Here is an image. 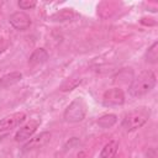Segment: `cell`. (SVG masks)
Here are the masks:
<instances>
[{
	"mask_svg": "<svg viewBox=\"0 0 158 158\" xmlns=\"http://www.w3.org/2000/svg\"><path fill=\"white\" fill-rule=\"evenodd\" d=\"M156 74L152 70H146L139 73L137 77L132 78L128 91L132 96H142L149 93L156 85Z\"/></svg>",
	"mask_w": 158,
	"mask_h": 158,
	"instance_id": "cell-1",
	"label": "cell"
},
{
	"mask_svg": "<svg viewBox=\"0 0 158 158\" xmlns=\"http://www.w3.org/2000/svg\"><path fill=\"white\" fill-rule=\"evenodd\" d=\"M151 110L147 107H137L125 115L122 120V128L127 132L142 127L149 118Z\"/></svg>",
	"mask_w": 158,
	"mask_h": 158,
	"instance_id": "cell-2",
	"label": "cell"
},
{
	"mask_svg": "<svg viewBox=\"0 0 158 158\" xmlns=\"http://www.w3.org/2000/svg\"><path fill=\"white\" fill-rule=\"evenodd\" d=\"M85 115H86V105H85V102H84V100L81 98H77L65 109L64 120L67 122L74 123V122L83 121Z\"/></svg>",
	"mask_w": 158,
	"mask_h": 158,
	"instance_id": "cell-3",
	"label": "cell"
},
{
	"mask_svg": "<svg viewBox=\"0 0 158 158\" xmlns=\"http://www.w3.org/2000/svg\"><path fill=\"white\" fill-rule=\"evenodd\" d=\"M102 101L106 106H118L125 102V94L120 88H112L104 93Z\"/></svg>",
	"mask_w": 158,
	"mask_h": 158,
	"instance_id": "cell-4",
	"label": "cell"
},
{
	"mask_svg": "<svg viewBox=\"0 0 158 158\" xmlns=\"http://www.w3.org/2000/svg\"><path fill=\"white\" fill-rule=\"evenodd\" d=\"M25 118H26V115L23 112H15L4 117L2 120H0V133L15 128L21 122H23Z\"/></svg>",
	"mask_w": 158,
	"mask_h": 158,
	"instance_id": "cell-5",
	"label": "cell"
},
{
	"mask_svg": "<svg viewBox=\"0 0 158 158\" xmlns=\"http://www.w3.org/2000/svg\"><path fill=\"white\" fill-rule=\"evenodd\" d=\"M9 21L11 23V26L19 31H25L31 26V19L30 16L23 12V11H16L14 12L10 17Z\"/></svg>",
	"mask_w": 158,
	"mask_h": 158,
	"instance_id": "cell-6",
	"label": "cell"
},
{
	"mask_svg": "<svg viewBox=\"0 0 158 158\" xmlns=\"http://www.w3.org/2000/svg\"><path fill=\"white\" fill-rule=\"evenodd\" d=\"M40 123H41L40 120H32V121L27 122L26 125H23L22 127H20V130L15 135V141L16 142H23V141L31 138L32 135L36 132L37 127L40 126Z\"/></svg>",
	"mask_w": 158,
	"mask_h": 158,
	"instance_id": "cell-7",
	"label": "cell"
},
{
	"mask_svg": "<svg viewBox=\"0 0 158 158\" xmlns=\"http://www.w3.org/2000/svg\"><path fill=\"white\" fill-rule=\"evenodd\" d=\"M51 139V133L49 132H42L40 133L38 136L36 137H32L23 147H22V152H28V151H32V149H36V148H41L43 147L44 144H47Z\"/></svg>",
	"mask_w": 158,
	"mask_h": 158,
	"instance_id": "cell-8",
	"label": "cell"
},
{
	"mask_svg": "<svg viewBox=\"0 0 158 158\" xmlns=\"http://www.w3.org/2000/svg\"><path fill=\"white\" fill-rule=\"evenodd\" d=\"M21 79H22V74L20 72H12V73L5 74L4 77L0 78V88L5 89L9 86H12V85L17 84Z\"/></svg>",
	"mask_w": 158,
	"mask_h": 158,
	"instance_id": "cell-9",
	"label": "cell"
},
{
	"mask_svg": "<svg viewBox=\"0 0 158 158\" xmlns=\"http://www.w3.org/2000/svg\"><path fill=\"white\" fill-rule=\"evenodd\" d=\"M48 59V53L44 48H37L33 51V53L30 56V59H28V63L31 65H40V64H43L44 62H47Z\"/></svg>",
	"mask_w": 158,
	"mask_h": 158,
	"instance_id": "cell-10",
	"label": "cell"
},
{
	"mask_svg": "<svg viewBox=\"0 0 158 158\" xmlns=\"http://www.w3.org/2000/svg\"><path fill=\"white\" fill-rule=\"evenodd\" d=\"M117 148H118V143H117L116 141H110V142H107V143L104 146V148L101 149L99 158H114V156H115L116 152H117Z\"/></svg>",
	"mask_w": 158,
	"mask_h": 158,
	"instance_id": "cell-11",
	"label": "cell"
},
{
	"mask_svg": "<svg viewBox=\"0 0 158 158\" xmlns=\"http://www.w3.org/2000/svg\"><path fill=\"white\" fill-rule=\"evenodd\" d=\"M117 122V116L115 114H106L104 116H101L98 120V125L101 128H110L112 127L115 123Z\"/></svg>",
	"mask_w": 158,
	"mask_h": 158,
	"instance_id": "cell-12",
	"label": "cell"
},
{
	"mask_svg": "<svg viewBox=\"0 0 158 158\" xmlns=\"http://www.w3.org/2000/svg\"><path fill=\"white\" fill-rule=\"evenodd\" d=\"M73 17H74L73 10H70V9H63V10H60V11L53 14V15L51 16V20H52V21H60V22H63V21L72 20Z\"/></svg>",
	"mask_w": 158,
	"mask_h": 158,
	"instance_id": "cell-13",
	"label": "cell"
},
{
	"mask_svg": "<svg viewBox=\"0 0 158 158\" xmlns=\"http://www.w3.org/2000/svg\"><path fill=\"white\" fill-rule=\"evenodd\" d=\"M146 60L148 63L156 64L158 62V42H154L146 52Z\"/></svg>",
	"mask_w": 158,
	"mask_h": 158,
	"instance_id": "cell-14",
	"label": "cell"
},
{
	"mask_svg": "<svg viewBox=\"0 0 158 158\" xmlns=\"http://www.w3.org/2000/svg\"><path fill=\"white\" fill-rule=\"evenodd\" d=\"M19 6L22 10H28V9H33L36 6V1L35 0H20L19 1Z\"/></svg>",
	"mask_w": 158,
	"mask_h": 158,
	"instance_id": "cell-15",
	"label": "cell"
},
{
	"mask_svg": "<svg viewBox=\"0 0 158 158\" xmlns=\"http://www.w3.org/2000/svg\"><path fill=\"white\" fill-rule=\"evenodd\" d=\"M7 47V42L5 40H0V53H2Z\"/></svg>",
	"mask_w": 158,
	"mask_h": 158,
	"instance_id": "cell-16",
	"label": "cell"
}]
</instances>
